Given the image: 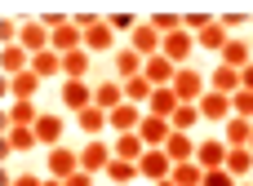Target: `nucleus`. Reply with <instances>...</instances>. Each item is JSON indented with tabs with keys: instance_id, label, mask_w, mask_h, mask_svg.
<instances>
[{
	"instance_id": "7",
	"label": "nucleus",
	"mask_w": 253,
	"mask_h": 186,
	"mask_svg": "<svg viewBox=\"0 0 253 186\" xmlns=\"http://www.w3.org/2000/svg\"><path fill=\"white\" fill-rule=\"evenodd\" d=\"M67 111H89L93 107V89H89V80H62V98H58Z\"/></svg>"
},
{
	"instance_id": "20",
	"label": "nucleus",
	"mask_w": 253,
	"mask_h": 186,
	"mask_svg": "<svg viewBox=\"0 0 253 186\" xmlns=\"http://www.w3.org/2000/svg\"><path fill=\"white\" fill-rule=\"evenodd\" d=\"M76 124H80V133H89V138H98L102 129H111V111H102V107L93 102L89 111H80V115H76Z\"/></svg>"
},
{
	"instance_id": "17",
	"label": "nucleus",
	"mask_w": 253,
	"mask_h": 186,
	"mask_svg": "<svg viewBox=\"0 0 253 186\" xmlns=\"http://www.w3.org/2000/svg\"><path fill=\"white\" fill-rule=\"evenodd\" d=\"M182 107V98L173 93V84H165V89H156L151 93V102H147V115H160V120H173V111Z\"/></svg>"
},
{
	"instance_id": "1",
	"label": "nucleus",
	"mask_w": 253,
	"mask_h": 186,
	"mask_svg": "<svg viewBox=\"0 0 253 186\" xmlns=\"http://www.w3.org/2000/svg\"><path fill=\"white\" fill-rule=\"evenodd\" d=\"M111 160H116V147L102 142V138H89V142L80 147V169H84V173H107Z\"/></svg>"
},
{
	"instance_id": "28",
	"label": "nucleus",
	"mask_w": 253,
	"mask_h": 186,
	"mask_svg": "<svg viewBox=\"0 0 253 186\" xmlns=\"http://www.w3.org/2000/svg\"><path fill=\"white\" fill-rule=\"evenodd\" d=\"M196 147H200V142H196L191 133H173L165 151H169V160H173V164H187V160H196Z\"/></svg>"
},
{
	"instance_id": "45",
	"label": "nucleus",
	"mask_w": 253,
	"mask_h": 186,
	"mask_svg": "<svg viewBox=\"0 0 253 186\" xmlns=\"http://www.w3.org/2000/svg\"><path fill=\"white\" fill-rule=\"evenodd\" d=\"M156 186H178V182H173V178H169V182H156Z\"/></svg>"
},
{
	"instance_id": "41",
	"label": "nucleus",
	"mask_w": 253,
	"mask_h": 186,
	"mask_svg": "<svg viewBox=\"0 0 253 186\" xmlns=\"http://www.w3.org/2000/svg\"><path fill=\"white\" fill-rule=\"evenodd\" d=\"M4 186H44V178L40 173H18V178H9Z\"/></svg>"
},
{
	"instance_id": "6",
	"label": "nucleus",
	"mask_w": 253,
	"mask_h": 186,
	"mask_svg": "<svg viewBox=\"0 0 253 186\" xmlns=\"http://www.w3.org/2000/svg\"><path fill=\"white\" fill-rule=\"evenodd\" d=\"M36 89H40V75H36V71L4 75V98H9V102H36Z\"/></svg>"
},
{
	"instance_id": "42",
	"label": "nucleus",
	"mask_w": 253,
	"mask_h": 186,
	"mask_svg": "<svg viewBox=\"0 0 253 186\" xmlns=\"http://www.w3.org/2000/svg\"><path fill=\"white\" fill-rule=\"evenodd\" d=\"M62 186H93V173H71Z\"/></svg>"
},
{
	"instance_id": "18",
	"label": "nucleus",
	"mask_w": 253,
	"mask_h": 186,
	"mask_svg": "<svg viewBox=\"0 0 253 186\" xmlns=\"http://www.w3.org/2000/svg\"><path fill=\"white\" fill-rule=\"evenodd\" d=\"M156 89H165V84H173V75H178V62H169L165 53H156V58H147V71H142Z\"/></svg>"
},
{
	"instance_id": "2",
	"label": "nucleus",
	"mask_w": 253,
	"mask_h": 186,
	"mask_svg": "<svg viewBox=\"0 0 253 186\" xmlns=\"http://www.w3.org/2000/svg\"><path fill=\"white\" fill-rule=\"evenodd\" d=\"M44 173L58 178V182H67L71 173H84V169H80V151H71V147H53L49 160H44Z\"/></svg>"
},
{
	"instance_id": "38",
	"label": "nucleus",
	"mask_w": 253,
	"mask_h": 186,
	"mask_svg": "<svg viewBox=\"0 0 253 186\" xmlns=\"http://www.w3.org/2000/svg\"><path fill=\"white\" fill-rule=\"evenodd\" d=\"M205 186H240V178H231L227 169H209L205 173Z\"/></svg>"
},
{
	"instance_id": "31",
	"label": "nucleus",
	"mask_w": 253,
	"mask_h": 186,
	"mask_svg": "<svg viewBox=\"0 0 253 186\" xmlns=\"http://www.w3.org/2000/svg\"><path fill=\"white\" fill-rule=\"evenodd\" d=\"M196 120H205V115H200V107H196V102H182V107L173 111V120H169V124H173V133H191V124H196Z\"/></svg>"
},
{
	"instance_id": "33",
	"label": "nucleus",
	"mask_w": 253,
	"mask_h": 186,
	"mask_svg": "<svg viewBox=\"0 0 253 186\" xmlns=\"http://www.w3.org/2000/svg\"><path fill=\"white\" fill-rule=\"evenodd\" d=\"M151 93H156V84H151L147 75H138V80H125V98H129V102H138V107H142V102H151Z\"/></svg>"
},
{
	"instance_id": "10",
	"label": "nucleus",
	"mask_w": 253,
	"mask_h": 186,
	"mask_svg": "<svg viewBox=\"0 0 253 186\" xmlns=\"http://www.w3.org/2000/svg\"><path fill=\"white\" fill-rule=\"evenodd\" d=\"M138 138L147 142V151H160V147H169L173 124H169V120H160V115H147V120H142V129H138Z\"/></svg>"
},
{
	"instance_id": "39",
	"label": "nucleus",
	"mask_w": 253,
	"mask_h": 186,
	"mask_svg": "<svg viewBox=\"0 0 253 186\" xmlns=\"http://www.w3.org/2000/svg\"><path fill=\"white\" fill-rule=\"evenodd\" d=\"M231 102H236V115H245V120H253V93H249V89H240V93H236Z\"/></svg>"
},
{
	"instance_id": "8",
	"label": "nucleus",
	"mask_w": 253,
	"mask_h": 186,
	"mask_svg": "<svg viewBox=\"0 0 253 186\" xmlns=\"http://www.w3.org/2000/svg\"><path fill=\"white\" fill-rule=\"evenodd\" d=\"M142 120H147V107L125 102V107H116V111H111V133H116V138H120V133H138V129H142Z\"/></svg>"
},
{
	"instance_id": "23",
	"label": "nucleus",
	"mask_w": 253,
	"mask_h": 186,
	"mask_svg": "<svg viewBox=\"0 0 253 186\" xmlns=\"http://www.w3.org/2000/svg\"><path fill=\"white\" fill-rule=\"evenodd\" d=\"M0 67H4V75H22V71H31V53H27L22 44H4Z\"/></svg>"
},
{
	"instance_id": "36",
	"label": "nucleus",
	"mask_w": 253,
	"mask_h": 186,
	"mask_svg": "<svg viewBox=\"0 0 253 186\" xmlns=\"http://www.w3.org/2000/svg\"><path fill=\"white\" fill-rule=\"evenodd\" d=\"M151 27H156L160 36H173V31H182L187 22H182V13H151Z\"/></svg>"
},
{
	"instance_id": "46",
	"label": "nucleus",
	"mask_w": 253,
	"mask_h": 186,
	"mask_svg": "<svg viewBox=\"0 0 253 186\" xmlns=\"http://www.w3.org/2000/svg\"><path fill=\"white\" fill-rule=\"evenodd\" d=\"M240 186H249V182H240Z\"/></svg>"
},
{
	"instance_id": "29",
	"label": "nucleus",
	"mask_w": 253,
	"mask_h": 186,
	"mask_svg": "<svg viewBox=\"0 0 253 186\" xmlns=\"http://www.w3.org/2000/svg\"><path fill=\"white\" fill-rule=\"evenodd\" d=\"M31 71H36L40 80H53V75H62V53H53V49L36 53V58H31Z\"/></svg>"
},
{
	"instance_id": "37",
	"label": "nucleus",
	"mask_w": 253,
	"mask_h": 186,
	"mask_svg": "<svg viewBox=\"0 0 253 186\" xmlns=\"http://www.w3.org/2000/svg\"><path fill=\"white\" fill-rule=\"evenodd\" d=\"M182 22H187V31H191V36H200V31H205V27H213L218 18H209V13H182Z\"/></svg>"
},
{
	"instance_id": "26",
	"label": "nucleus",
	"mask_w": 253,
	"mask_h": 186,
	"mask_svg": "<svg viewBox=\"0 0 253 186\" xmlns=\"http://www.w3.org/2000/svg\"><path fill=\"white\" fill-rule=\"evenodd\" d=\"M227 31H231V27H227V22H222V18H218V22H213V27H205V31H200V36H196V40H200V44H205V49H213V53H218V58H222V49H227V44H231V36H227Z\"/></svg>"
},
{
	"instance_id": "43",
	"label": "nucleus",
	"mask_w": 253,
	"mask_h": 186,
	"mask_svg": "<svg viewBox=\"0 0 253 186\" xmlns=\"http://www.w3.org/2000/svg\"><path fill=\"white\" fill-rule=\"evenodd\" d=\"M245 89L253 93V67H245Z\"/></svg>"
},
{
	"instance_id": "25",
	"label": "nucleus",
	"mask_w": 253,
	"mask_h": 186,
	"mask_svg": "<svg viewBox=\"0 0 253 186\" xmlns=\"http://www.w3.org/2000/svg\"><path fill=\"white\" fill-rule=\"evenodd\" d=\"M36 138H40V147H62V115H40V124H36Z\"/></svg>"
},
{
	"instance_id": "47",
	"label": "nucleus",
	"mask_w": 253,
	"mask_h": 186,
	"mask_svg": "<svg viewBox=\"0 0 253 186\" xmlns=\"http://www.w3.org/2000/svg\"><path fill=\"white\" fill-rule=\"evenodd\" d=\"M249 151H253V142H249Z\"/></svg>"
},
{
	"instance_id": "21",
	"label": "nucleus",
	"mask_w": 253,
	"mask_h": 186,
	"mask_svg": "<svg viewBox=\"0 0 253 186\" xmlns=\"http://www.w3.org/2000/svg\"><path fill=\"white\" fill-rule=\"evenodd\" d=\"M36 147H40L36 129H4V142H0L4 155H13V151H36Z\"/></svg>"
},
{
	"instance_id": "19",
	"label": "nucleus",
	"mask_w": 253,
	"mask_h": 186,
	"mask_svg": "<svg viewBox=\"0 0 253 186\" xmlns=\"http://www.w3.org/2000/svg\"><path fill=\"white\" fill-rule=\"evenodd\" d=\"M93 102H98L102 111H116V107H125L129 98H125V84H120V80H102V84L93 89Z\"/></svg>"
},
{
	"instance_id": "44",
	"label": "nucleus",
	"mask_w": 253,
	"mask_h": 186,
	"mask_svg": "<svg viewBox=\"0 0 253 186\" xmlns=\"http://www.w3.org/2000/svg\"><path fill=\"white\" fill-rule=\"evenodd\" d=\"M44 186H62V182H58V178H44Z\"/></svg>"
},
{
	"instance_id": "32",
	"label": "nucleus",
	"mask_w": 253,
	"mask_h": 186,
	"mask_svg": "<svg viewBox=\"0 0 253 186\" xmlns=\"http://www.w3.org/2000/svg\"><path fill=\"white\" fill-rule=\"evenodd\" d=\"M173 182H178V186H205V169H200L196 160H187V164H173Z\"/></svg>"
},
{
	"instance_id": "27",
	"label": "nucleus",
	"mask_w": 253,
	"mask_h": 186,
	"mask_svg": "<svg viewBox=\"0 0 253 186\" xmlns=\"http://www.w3.org/2000/svg\"><path fill=\"white\" fill-rule=\"evenodd\" d=\"M111 147H116V160H133V164H138V160L147 155V142H142L138 133H120Z\"/></svg>"
},
{
	"instance_id": "3",
	"label": "nucleus",
	"mask_w": 253,
	"mask_h": 186,
	"mask_svg": "<svg viewBox=\"0 0 253 186\" xmlns=\"http://www.w3.org/2000/svg\"><path fill=\"white\" fill-rule=\"evenodd\" d=\"M173 93H178L182 102H196V107H200V98H205L209 89H205V75H200L196 67H178V75H173Z\"/></svg>"
},
{
	"instance_id": "13",
	"label": "nucleus",
	"mask_w": 253,
	"mask_h": 186,
	"mask_svg": "<svg viewBox=\"0 0 253 186\" xmlns=\"http://www.w3.org/2000/svg\"><path fill=\"white\" fill-rule=\"evenodd\" d=\"M200 115H205V120H218V124H227V120L236 115V102H231L227 93H213V89H209V93L200 98Z\"/></svg>"
},
{
	"instance_id": "5",
	"label": "nucleus",
	"mask_w": 253,
	"mask_h": 186,
	"mask_svg": "<svg viewBox=\"0 0 253 186\" xmlns=\"http://www.w3.org/2000/svg\"><path fill=\"white\" fill-rule=\"evenodd\" d=\"M138 173H142L151 186L169 182V178H173V160H169V151H165V147H160V151H147V155L138 160Z\"/></svg>"
},
{
	"instance_id": "11",
	"label": "nucleus",
	"mask_w": 253,
	"mask_h": 186,
	"mask_svg": "<svg viewBox=\"0 0 253 186\" xmlns=\"http://www.w3.org/2000/svg\"><path fill=\"white\" fill-rule=\"evenodd\" d=\"M111 44H116V31H111V22L107 18H98L93 27H84V49L98 58V53H111Z\"/></svg>"
},
{
	"instance_id": "24",
	"label": "nucleus",
	"mask_w": 253,
	"mask_h": 186,
	"mask_svg": "<svg viewBox=\"0 0 253 186\" xmlns=\"http://www.w3.org/2000/svg\"><path fill=\"white\" fill-rule=\"evenodd\" d=\"M89 67H93V53H89V49L62 53V75H67V80H84V75H89Z\"/></svg>"
},
{
	"instance_id": "14",
	"label": "nucleus",
	"mask_w": 253,
	"mask_h": 186,
	"mask_svg": "<svg viewBox=\"0 0 253 186\" xmlns=\"http://www.w3.org/2000/svg\"><path fill=\"white\" fill-rule=\"evenodd\" d=\"M40 107L36 102H9V111H4V129H36L40 124Z\"/></svg>"
},
{
	"instance_id": "35",
	"label": "nucleus",
	"mask_w": 253,
	"mask_h": 186,
	"mask_svg": "<svg viewBox=\"0 0 253 186\" xmlns=\"http://www.w3.org/2000/svg\"><path fill=\"white\" fill-rule=\"evenodd\" d=\"M249 169H253V151H249V147H231V155H227V173L240 178V173H249Z\"/></svg>"
},
{
	"instance_id": "30",
	"label": "nucleus",
	"mask_w": 253,
	"mask_h": 186,
	"mask_svg": "<svg viewBox=\"0 0 253 186\" xmlns=\"http://www.w3.org/2000/svg\"><path fill=\"white\" fill-rule=\"evenodd\" d=\"M222 67H236V71H245V67H253V62H249V44L231 36V44L222 49Z\"/></svg>"
},
{
	"instance_id": "16",
	"label": "nucleus",
	"mask_w": 253,
	"mask_h": 186,
	"mask_svg": "<svg viewBox=\"0 0 253 186\" xmlns=\"http://www.w3.org/2000/svg\"><path fill=\"white\" fill-rule=\"evenodd\" d=\"M49 40H53V31H49L44 22H22V40H18V44H22L31 58H36V53H44V49H49Z\"/></svg>"
},
{
	"instance_id": "34",
	"label": "nucleus",
	"mask_w": 253,
	"mask_h": 186,
	"mask_svg": "<svg viewBox=\"0 0 253 186\" xmlns=\"http://www.w3.org/2000/svg\"><path fill=\"white\" fill-rule=\"evenodd\" d=\"M107 178H111L116 186H129L133 178H142V173H138V164H133V160H111V169H107Z\"/></svg>"
},
{
	"instance_id": "12",
	"label": "nucleus",
	"mask_w": 253,
	"mask_h": 186,
	"mask_svg": "<svg viewBox=\"0 0 253 186\" xmlns=\"http://www.w3.org/2000/svg\"><path fill=\"white\" fill-rule=\"evenodd\" d=\"M196 44H200V40H196V36H191L187 27H182V31H173V36H165V49H160V53H165L169 62H178V67H182V62L191 58V49H196Z\"/></svg>"
},
{
	"instance_id": "22",
	"label": "nucleus",
	"mask_w": 253,
	"mask_h": 186,
	"mask_svg": "<svg viewBox=\"0 0 253 186\" xmlns=\"http://www.w3.org/2000/svg\"><path fill=\"white\" fill-rule=\"evenodd\" d=\"M222 138H227V147H249V142H253V120L231 115V120L222 124Z\"/></svg>"
},
{
	"instance_id": "40",
	"label": "nucleus",
	"mask_w": 253,
	"mask_h": 186,
	"mask_svg": "<svg viewBox=\"0 0 253 186\" xmlns=\"http://www.w3.org/2000/svg\"><path fill=\"white\" fill-rule=\"evenodd\" d=\"M107 22H111V31H129V27H133V13H111ZM129 36H133V31H129Z\"/></svg>"
},
{
	"instance_id": "4",
	"label": "nucleus",
	"mask_w": 253,
	"mask_h": 186,
	"mask_svg": "<svg viewBox=\"0 0 253 186\" xmlns=\"http://www.w3.org/2000/svg\"><path fill=\"white\" fill-rule=\"evenodd\" d=\"M227 155H231V147H227V138H200V147H196V164L209 173V169H227Z\"/></svg>"
},
{
	"instance_id": "9",
	"label": "nucleus",
	"mask_w": 253,
	"mask_h": 186,
	"mask_svg": "<svg viewBox=\"0 0 253 186\" xmlns=\"http://www.w3.org/2000/svg\"><path fill=\"white\" fill-rule=\"evenodd\" d=\"M129 49L142 53V58H156V53L165 49V36H160L151 22H142V27H133V36H129Z\"/></svg>"
},
{
	"instance_id": "15",
	"label": "nucleus",
	"mask_w": 253,
	"mask_h": 186,
	"mask_svg": "<svg viewBox=\"0 0 253 186\" xmlns=\"http://www.w3.org/2000/svg\"><path fill=\"white\" fill-rule=\"evenodd\" d=\"M111 62H116V80H120V84H125V80H138V75L147 71V58L133 53V49H116Z\"/></svg>"
}]
</instances>
